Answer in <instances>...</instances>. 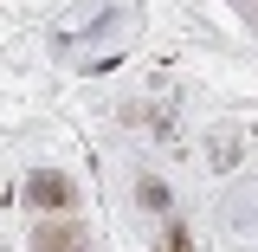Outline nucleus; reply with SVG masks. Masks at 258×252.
<instances>
[{"label":"nucleus","mask_w":258,"mask_h":252,"mask_svg":"<svg viewBox=\"0 0 258 252\" xmlns=\"http://www.w3.org/2000/svg\"><path fill=\"white\" fill-rule=\"evenodd\" d=\"M32 200H39V207H64V200H71V188H64L58 175H39V181H32Z\"/></svg>","instance_id":"obj_1"},{"label":"nucleus","mask_w":258,"mask_h":252,"mask_svg":"<svg viewBox=\"0 0 258 252\" xmlns=\"http://www.w3.org/2000/svg\"><path fill=\"white\" fill-rule=\"evenodd\" d=\"M71 233H78V226H39V252H84Z\"/></svg>","instance_id":"obj_2"},{"label":"nucleus","mask_w":258,"mask_h":252,"mask_svg":"<svg viewBox=\"0 0 258 252\" xmlns=\"http://www.w3.org/2000/svg\"><path fill=\"white\" fill-rule=\"evenodd\" d=\"M168 252H187V233H181V226L168 233Z\"/></svg>","instance_id":"obj_3"}]
</instances>
